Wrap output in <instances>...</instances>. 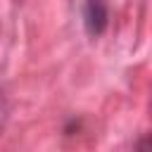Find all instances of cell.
I'll list each match as a JSON object with an SVG mask.
<instances>
[{"label": "cell", "instance_id": "1", "mask_svg": "<svg viewBox=\"0 0 152 152\" xmlns=\"http://www.w3.org/2000/svg\"><path fill=\"white\" fill-rule=\"evenodd\" d=\"M83 28L90 38H97L109 26V7L104 0H86L83 2Z\"/></svg>", "mask_w": 152, "mask_h": 152}, {"label": "cell", "instance_id": "2", "mask_svg": "<svg viewBox=\"0 0 152 152\" xmlns=\"http://www.w3.org/2000/svg\"><path fill=\"white\" fill-rule=\"evenodd\" d=\"M5 116H7V102H5V97H2V93H0V128H2V124H5Z\"/></svg>", "mask_w": 152, "mask_h": 152}]
</instances>
